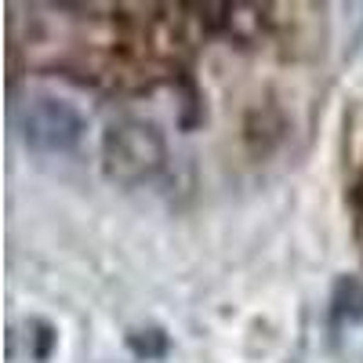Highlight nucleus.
<instances>
[{
  "instance_id": "obj_1",
  "label": "nucleus",
  "mask_w": 363,
  "mask_h": 363,
  "mask_svg": "<svg viewBox=\"0 0 363 363\" xmlns=\"http://www.w3.org/2000/svg\"><path fill=\"white\" fill-rule=\"evenodd\" d=\"M102 167L109 182L128 189L157 182L167 167V142L160 128L142 116L113 120L102 135Z\"/></svg>"
},
{
  "instance_id": "obj_2",
  "label": "nucleus",
  "mask_w": 363,
  "mask_h": 363,
  "mask_svg": "<svg viewBox=\"0 0 363 363\" xmlns=\"http://www.w3.org/2000/svg\"><path fill=\"white\" fill-rule=\"evenodd\" d=\"M15 128H18V138L29 149L51 153V157L73 153V149L84 142V131H87L80 109L66 99H55V95L26 99L15 109Z\"/></svg>"
},
{
  "instance_id": "obj_3",
  "label": "nucleus",
  "mask_w": 363,
  "mask_h": 363,
  "mask_svg": "<svg viewBox=\"0 0 363 363\" xmlns=\"http://www.w3.org/2000/svg\"><path fill=\"white\" fill-rule=\"evenodd\" d=\"M330 313L342 323H363V284L359 280H338L335 298H330Z\"/></svg>"
},
{
  "instance_id": "obj_4",
  "label": "nucleus",
  "mask_w": 363,
  "mask_h": 363,
  "mask_svg": "<svg viewBox=\"0 0 363 363\" xmlns=\"http://www.w3.org/2000/svg\"><path fill=\"white\" fill-rule=\"evenodd\" d=\"M356 207H359V215H363V186H359V193H356Z\"/></svg>"
}]
</instances>
